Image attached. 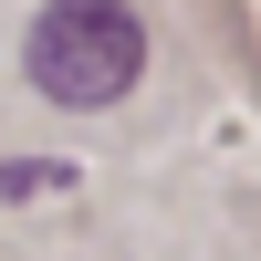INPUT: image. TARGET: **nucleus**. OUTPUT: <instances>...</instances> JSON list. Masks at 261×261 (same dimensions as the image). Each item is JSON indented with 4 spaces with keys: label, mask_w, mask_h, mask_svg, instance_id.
Instances as JSON below:
<instances>
[{
    "label": "nucleus",
    "mask_w": 261,
    "mask_h": 261,
    "mask_svg": "<svg viewBox=\"0 0 261 261\" xmlns=\"http://www.w3.org/2000/svg\"><path fill=\"white\" fill-rule=\"evenodd\" d=\"M146 73V21L125 0H53L32 21V84L53 105H115Z\"/></svg>",
    "instance_id": "1"
},
{
    "label": "nucleus",
    "mask_w": 261,
    "mask_h": 261,
    "mask_svg": "<svg viewBox=\"0 0 261 261\" xmlns=\"http://www.w3.org/2000/svg\"><path fill=\"white\" fill-rule=\"evenodd\" d=\"M42 188H73V167H42V157L0 167V199H42Z\"/></svg>",
    "instance_id": "2"
}]
</instances>
